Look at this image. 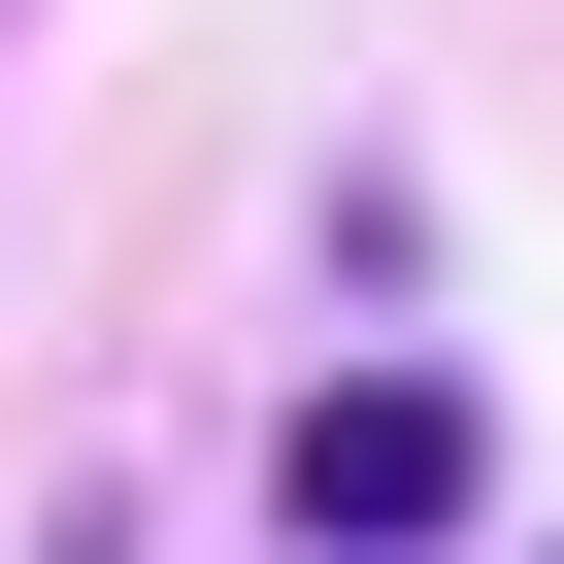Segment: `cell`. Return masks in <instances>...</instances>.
I'll return each instance as SVG.
<instances>
[{
  "label": "cell",
  "instance_id": "1",
  "mask_svg": "<svg viewBox=\"0 0 564 564\" xmlns=\"http://www.w3.org/2000/svg\"><path fill=\"white\" fill-rule=\"evenodd\" d=\"M300 531H333V564H432V531H465V399H432V366H333V399H300Z\"/></svg>",
  "mask_w": 564,
  "mask_h": 564
}]
</instances>
